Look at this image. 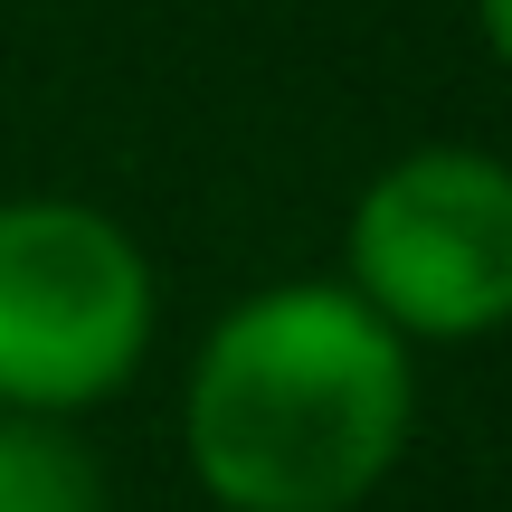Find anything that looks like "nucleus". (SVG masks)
<instances>
[{"label": "nucleus", "mask_w": 512, "mask_h": 512, "mask_svg": "<svg viewBox=\"0 0 512 512\" xmlns=\"http://www.w3.org/2000/svg\"><path fill=\"white\" fill-rule=\"evenodd\" d=\"M0 512H105V465L67 418L0 408Z\"/></svg>", "instance_id": "4"}, {"label": "nucleus", "mask_w": 512, "mask_h": 512, "mask_svg": "<svg viewBox=\"0 0 512 512\" xmlns=\"http://www.w3.org/2000/svg\"><path fill=\"white\" fill-rule=\"evenodd\" d=\"M152 256L86 200H0V408L76 418L152 351Z\"/></svg>", "instance_id": "2"}, {"label": "nucleus", "mask_w": 512, "mask_h": 512, "mask_svg": "<svg viewBox=\"0 0 512 512\" xmlns=\"http://www.w3.org/2000/svg\"><path fill=\"white\" fill-rule=\"evenodd\" d=\"M342 285L418 342H484L512 323V162L475 143H418L351 200Z\"/></svg>", "instance_id": "3"}, {"label": "nucleus", "mask_w": 512, "mask_h": 512, "mask_svg": "<svg viewBox=\"0 0 512 512\" xmlns=\"http://www.w3.org/2000/svg\"><path fill=\"white\" fill-rule=\"evenodd\" d=\"M418 427V351L351 285H266L209 323L181 399L190 475L219 512H351Z\"/></svg>", "instance_id": "1"}, {"label": "nucleus", "mask_w": 512, "mask_h": 512, "mask_svg": "<svg viewBox=\"0 0 512 512\" xmlns=\"http://www.w3.org/2000/svg\"><path fill=\"white\" fill-rule=\"evenodd\" d=\"M475 29H484V48H494V67L512 76V0H475Z\"/></svg>", "instance_id": "5"}]
</instances>
